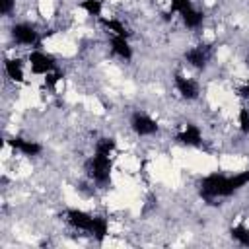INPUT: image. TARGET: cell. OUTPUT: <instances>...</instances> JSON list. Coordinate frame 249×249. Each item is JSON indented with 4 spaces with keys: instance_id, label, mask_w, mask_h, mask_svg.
I'll return each instance as SVG.
<instances>
[{
    "instance_id": "cell-7",
    "label": "cell",
    "mask_w": 249,
    "mask_h": 249,
    "mask_svg": "<svg viewBox=\"0 0 249 249\" xmlns=\"http://www.w3.org/2000/svg\"><path fill=\"white\" fill-rule=\"evenodd\" d=\"M210 56H212L210 45H196V47H191L189 51H185V60L196 70L206 68V64L210 62Z\"/></svg>"
},
{
    "instance_id": "cell-9",
    "label": "cell",
    "mask_w": 249,
    "mask_h": 249,
    "mask_svg": "<svg viewBox=\"0 0 249 249\" xmlns=\"http://www.w3.org/2000/svg\"><path fill=\"white\" fill-rule=\"evenodd\" d=\"M175 140H177V144H181V146L196 148V146H200V144H202V134H200V130H198V126H196V124L187 123V124H185V126L175 134Z\"/></svg>"
},
{
    "instance_id": "cell-4",
    "label": "cell",
    "mask_w": 249,
    "mask_h": 249,
    "mask_svg": "<svg viewBox=\"0 0 249 249\" xmlns=\"http://www.w3.org/2000/svg\"><path fill=\"white\" fill-rule=\"evenodd\" d=\"M130 128H132V132L136 136H152V134H156L160 130V124L150 115L136 111L130 117Z\"/></svg>"
},
{
    "instance_id": "cell-3",
    "label": "cell",
    "mask_w": 249,
    "mask_h": 249,
    "mask_svg": "<svg viewBox=\"0 0 249 249\" xmlns=\"http://www.w3.org/2000/svg\"><path fill=\"white\" fill-rule=\"evenodd\" d=\"M64 220L68 226H72L74 230H80V231H86L91 235L93 231V226H95V216L86 212V210H80V208H68L66 214H64Z\"/></svg>"
},
{
    "instance_id": "cell-8",
    "label": "cell",
    "mask_w": 249,
    "mask_h": 249,
    "mask_svg": "<svg viewBox=\"0 0 249 249\" xmlns=\"http://www.w3.org/2000/svg\"><path fill=\"white\" fill-rule=\"evenodd\" d=\"M173 84H175V89L179 91V95L183 97V99H189V101H193V99H196L198 97V93H200V88H198V84L195 82V80H191V78H187V76H183V74H175V78H173Z\"/></svg>"
},
{
    "instance_id": "cell-20",
    "label": "cell",
    "mask_w": 249,
    "mask_h": 249,
    "mask_svg": "<svg viewBox=\"0 0 249 249\" xmlns=\"http://www.w3.org/2000/svg\"><path fill=\"white\" fill-rule=\"evenodd\" d=\"M62 80V72H58V70H53V72H49L47 76H45V88H49V89H53L58 82Z\"/></svg>"
},
{
    "instance_id": "cell-19",
    "label": "cell",
    "mask_w": 249,
    "mask_h": 249,
    "mask_svg": "<svg viewBox=\"0 0 249 249\" xmlns=\"http://www.w3.org/2000/svg\"><path fill=\"white\" fill-rule=\"evenodd\" d=\"M237 121H239V130H241L243 134H249V109L241 107V109H239V117H237Z\"/></svg>"
},
{
    "instance_id": "cell-13",
    "label": "cell",
    "mask_w": 249,
    "mask_h": 249,
    "mask_svg": "<svg viewBox=\"0 0 249 249\" xmlns=\"http://www.w3.org/2000/svg\"><path fill=\"white\" fill-rule=\"evenodd\" d=\"M179 16H181L183 23H185L189 29H198V27L202 25V21H204V14H202L200 10H196L195 6L187 8V10H185V12H181Z\"/></svg>"
},
{
    "instance_id": "cell-22",
    "label": "cell",
    "mask_w": 249,
    "mask_h": 249,
    "mask_svg": "<svg viewBox=\"0 0 249 249\" xmlns=\"http://www.w3.org/2000/svg\"><path fill=\"white\" fill-rule=\"evenodd\" d=\"M16 8V0H0V12L2 16H10Z\"/></svg>"
},
{
    "instance_id": "cell-10",
    "label": "cell",
    "mask_w": 249,
    "mask_h": 249,
    "mask_svg": "<svg viewBox=\"0 0 249 249\" xmlns=\"http://www.w3.org/2000/svg\"><path fill=\"white\" fill-rule=\"evenodd\" d=\"M10 148H14L16 152L23 154V156H39L43 152V146L35 140H27V138H21V136H14V138H8L6 140Z\"/></svg>"
},
{
    "instance_id": "cell-23",
    "label": "cell",
    "mask_w": 249,
    "mask_h": 249,
    "mask_svg": "<svg viewBox=\"0 0 249 249\" xmlns=\"http://www.w3.org/2000/svg\"><path fill=\"white\" fill-rule=\"evenodd\" d=\"M237 93H239L241 97H249V84H245V86L237 88Z\"/></svg>"
},
{
    "instance_id": "cell-12",
    "label": "cell",
    "mask_w": 249,
    "mask_h": 249,
    "mask_svg": "<svg viewBox=\"0 0 249 249\" xmlns=\"http://www.w3.org/2000/svg\"><path fill=\"white\" fill-rule=\"evenodd\" d=\"M4 72L12 82H23V62L19 58H4Z\"/></svg>"
},
{
    "instance_id": "cell-15",
    "label": "cell",
    "mask_w": 249,
    "mask_h": 249,
    "mask_svg": "<svg viewBox=\"0 0 249 249\" xmlns=\"http://www.w3.org/2000/svg\"><path fill=\"white\" fill-rule=\"evenodd\" d=\"M230 235H231V239L237 241L239 245L249 247V228H247V226H243V224L233 226V228L230 230Z\"/></svg>"
},
{
    "instance_id": "cell-14",
    "label": "cell",
    "mask_w": 249,
    "mask_h": 249,
    "mask_svg": "<svg viewBox=\"0 0 249 249\" xmlns=\"http://www.w3.org/2000/svg\"><path fill=\"white\" fill-rule=\"evenodd\" d=\"M101 19V25L107 29V33L111 37H128V31H126V25L115 18H99Z\"/></svg>"
},
{
    "instance_id": "cell-21",
    "label": "cell",
    "mask_w": 249,
    "mask_h": 249,
    "mask_svg": "<svg viewBox=\"0 0 249 249\" xmlns=\"http://www.w3.org/2000/svg\"><path fill=\"white\" fill-rule=\"evenodd\" d=\"M169 2H171V12H175V14H181L193 6L191 0H169Z\"/></svg>"
},
{
    "instance_id": "cell-1",
    "label": "cell",
    "mask_w": 249,
    "mask_h": 249,
    "mask_svg": "<svg viewBox=\"0 0 249 249\" xmlns=\"http://www.w3.org/2000/svg\"><path fill=\"white\" fill-rule=\"evenodd\" d=\"M247 185H249V169L247 171H241V173H235V175L212 173V175H206L200 181L198 193H200V196L206 202L216 204V200L226 198V196H231L233 193L241 191Z\"/></svg>"
},
{
    "instance_id": "cell-5",
    "label": "cell",
    "mask_w": 249,
    "mask_h": 249,
    "mask_svg": "<svg viewBox=\"0 0 249 249\" xmlns=\"http://www.w3.org/2000/svg\"><path fill=\"white\" fill-rule=\"evenodd\" d=\"M10 35L21 47H33V45L39 43V33L29 23H14L12 29H10Z\"/></svg>"
},
{
    "instance_id": "cell-6",
    "label": "cell",
    "mask_w": 249,
    "mask_h": 249,
    "mask_svg": "<svg viewBox=\"0 0 249 249\" xmlns=\"http://www.w3.org/2000/svg\"><path fill=\"white\" fill-rule=\"evenodd\" d=\"M27 62H29V66H31V72H35V74L47 76L49 72L56 70L54 58H53L51 54L43 53V51H31L29 56H27Z\"/></svg>"
},
{
    "instance_id": "cell-11",
    "label": "cell",
    "mask_w": 249,
    "mask_h": 249,
    "mask_svg": "<svg viewBox=\"0 0 249 249\" xmlns=\"http://www.w3.org/2000/svg\"><path fill=\"white\" fill-rule=\"evenodd\" d=\"M111 53L121 60L132 58V47L128 43V37H111Z\"/></svg>"
},
{
    "instance_id": "cell-2",
    "label": "cell",
    "mask_w": 249,
    "mask_h": 249,
    "mask_svg": "<svg viewBox=\"0 0 249 249\" xmlns=\"http://www.w3.org/2000/svg\"><path fill=\"white\" fill-rule=\"evenodd\" d=\"M111 169H113L111 158L103 154H93L84 163V171L88 179L93 181L97 187H107L111 183Z\"/></svg>"
},
{
    "instance_id": "cell-24",
    "label": "cell",
    "mask_w": 249,
    "mask_h": 249,
    "mask_svg": "<svg viewBox=\"0 0 249 249\" xmlns=\"http://www.w3.org/2000/svg\"><path fill=\"white\" fill-rule=\"evenodd\" d=\"M247 62H249V54H247Z\"/></svg>"
},
{
    "instance_id": "cell-18",
    "label": "cell",
    "mask_w": 249,
    "mask_h": 249,
    "mask_svg": "<svg viewBox=\"0 0 249 249\" xmlns=\"http://www.w3.org/2000/svg\"><path fill=\"white\" fill-rule=\"evenodd\" d=\"M113 150H115V140H113V138L103 136V138H99V140L95 142V154L111 156V154H113Z\"/></svg>"
},
{
    "instance_id": "cell-17",
    "label": "cell",
    "mask_w": 249,
    "mask_h": 249,
    "mask_svg": "<svg viewBox=\"0 0 249 249\" xmlns=\"http://www.w3.org/2000/svg\"><path fill=\"white\" fill-rule=\"evenodd\" d=\"M80 8H82V10H84L88 16L101 18L103 4H101V0H82V2H80Z\"/></svg>"
},
{
    "instance_id": "cell-16",
    "label": "cell",
    "mask_w": 249,
    "mask_h": 249,
    "mask_svg": "<svg viewBox=\"0 0 249 249\" xmlns=\"http://www.w3.org/2000/svg\"><path fill=\"white\" fill-rule=\"evenodd\" d=\"M107 231H109V224H107V218L103 216H95V226H93V231L91 235L101 243L105 237H107Z\"/></svg>"
}]
</instances>
